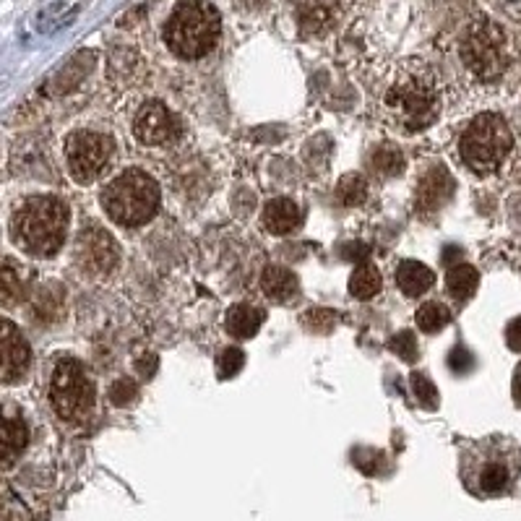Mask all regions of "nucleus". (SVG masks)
<instances>
[{
	"label": "nucleus",
	"mask_w": 521,
	"mask_h": 521,
	"mask_svg": "<svg viewBox=\"0 0 521 521\" xmlns=\"http://www.w3.org/2000/svg\"><path fill=\"white\" fill-rule=\"evenodd\" d=\"M264 324V310L253 308L248 303H240L227 313V334L235 339L256 337L258 329Z\"/></svg>",
	"instance_id": "6ab92c4d"
},
{
	"label": "nucleus",
	"mask_w": 521,
	"mask_h": 521,
	"mask_svg": "<svg viewBox=\"0 0 521 521\" xmlns=\"http://www.w3.org/2000/svg\"><path fill=\"white\" fill-rule=\"evenodd\" d=\"M264 225L274 235H287L300 225V206L290 198H274L264 209Z\"/></svg>",
	"instance_id": "f3484780"
},
{
	"label": "nucleus",
	"mask_w": 521,
	"mask_h": 521,
	"mask_svg": "<svg viewBox=\"0 0 521 521\" xmlns=\"http://www.w3.org/2000/svg\"><path fill=\"white\" fill-rule=\"evenodd\" d=\"M370 167H373V172L383 175V178H394V175L404 170V154L394 149V146H378L373 157H370Z\"/></svg>",
	"instance_id": "393cba45"
},
{
	"label": "nucleus",
	"mask_w": 521,
	"mask_h": 521,
	"mask_svg": "<svg viewBox=\"0 0 521 521\" xmlns=\"http://www.w3.org/2000/svg\"><path fill=\"white\" fill-rule=\"evenodd\" d=\"M451 193H454V180H451L449 170L436 167L417 185V206H420V212H438L449 201Z\"/></svg>",
	"instance_id": "2eb2a0df"
},
{
	"label": "nucleus",
	"mask_w": 521,
	"mask_h": 521,
	"mask_svg": "<svg viewBox=\"0 0 521 521\" xmlns=\"http://www.w3.org/2000/svg\"><path fill=\"white\" fill-rule=\"evenodd\" d=\"M477 284H480V274H477L475 266L469 264H456L446 277V287L456 300H469L475 295Z\"/></svg>",
	"instance_id": "412c9836"
},
{
	"label": "nucleus",
	"mask_w": 521,
	"mask_h": 521,
	"mask_svg": "<svg viewBox=\"0 0 521 521\" xmlns=\"http://www.w3.org/2000/svg\"><path fill=\"white\" fill-rule=\"evenodd\" d=\"M350 292L357 300H370L381 292V274L373 264H360L350 277Z\"/></svg>",
	"instance_id": "4be33fe9"
},
{
	"label": "nucleus",
	"mask_w": 521,
	"mask_h": 521,
	"mask_svg": "<svg viewBox=\"0 0 521 521\" xmlns=\"http://www.w3.org/2000/svg\"><path fill=\"white\" fill-rule=\"evenodd\" d=\"M27 295L24 269L14 261H0V308H14Z\"/></svg>",
	"instance_id": "a211bd4d"
},
{
	"label": "nucleus",
	"mask_w": 521,
	"mask_h": 521,
	"mask_svg": "<svg viewBox=\"0 0 521 521\" xmlns=\"http://www.w3.org/2000/svg\"><path fill=\"white\" fill-rule=\"evenodd\" d=\"M115 157V141L107 133L73 131L66 141V162L71 178L89 185L110 167Z\"/></svg>",
	"instance_id": "6e6552de"
},
{
	"label": "nucleus",
	"mask_w": 521,
	"mask_h": 521,
	"mask_svg": "<svg viewBox=\"0 0 521 521\" xmlns=\"http://www.w3.org/2000/svg\"><path fill=\"white\" fill-rule=\"evenodd\" d=\"M469 360H472V357H469V352H464V350H456L454 355H451V368L456 370V373H462V370H467L469 365Z\"/></svg>",
	"instance_id": "7c9ffc66"
},
{
	"label": "nucleus",
	"mask_w": 521,
	"mask_h": 521,
	"mask_svg": "<svg viewBox=\"0 0 521 521\" xmlns=\"http://www.w3.org/2000/svg\"><path fill=\"white\" fill-rule=\"evenodd\" d=\"M133 133L146 146L170 144L178 136V120L162 102H146L133 118Z\"/></svg>",
	"instance_id": "f8f14e48"
},
{
	"label": "nucleus",
	"mask_w": 521,
	"mask_h": 521,
	"mask_svg": "<svg viewBox=\"0 0 521 521\" xmlns=\"http://www.w3.org/2000/svg\"><path fill=\"white\" fill-rule=\"evenodd\" d=\"M415 318L423 334H438V331L449 326L451 310L441 303H425L423 308L417 310Z\"/></svg>",
	"instance_id": "b1692460"
},
{
	"label": "nucleus",
	"mask_w": 521,
	"mask_h": 521,
	"mask_svg": "<svg viewBox=\"0 0 521 521\" xmlns=\"http://www.w3.org/2000/svg\"><path fill=\"white\" fill-rule=\"evenodd\" d=\"M71 222V209L55 196H32L14 212L11 238L29 256L47 258L63 248Z\"/></svg>",
	"instance_id": "f03ea898"
},
{
	"label": "nucleus",
	"mask_w": 521,
	"mask_h": 521,
	"mask_svg": "<svg viewBox=\"0 0 521 521\" xmlns=\"http://www.w3.org/2000/svg\"><path fill=\"white\" fill-rule=\"evenodd\" d=\"M76 258L81 269L94 277H107L118 266L120 248L102 227H84L76 243Z\"/></svg>",
	"instance_id": "9d476101"
},
{
	"label": "nucleus",
	"mask_w": 521,
	"mask_h": 521,
	"mask_svg": "<svg viewBox=\"0 0 521 521\" xmlns=\"http://www.w3.org/2000/svg\"><path fill=\"white\" fill-rule=\"evenodd\" d=\"M165 42L183 60L206 58L222 37V19L209 0H180L165 24Z\"/></svg>",
	"instance_id": "7ed1b4c3"
},
{
	"label": "nucleus",
	"mask_w": 521,
	"mask_h": 521,
	"mask_svg": "<svg viewBox=\"0 0 521 521\" xmlns=\"http://www.w3.org/2000/svg\"><path fill=\"white\" fill-rule=\"evenodd\" d=\"M506 344L514 352H521V316L514 318L506 329Z\"/></svg>",
	"instance_id": "c756f323"
},
{
	"label": "nucleus",
	"mask_w": 521,
	"mask_h": 521,
	"mask_svg": "<svg viewBox=\"0 0 521 521\" xmlns=\"http://www.w3.org/2000/svg\"><path fill=\"white\" fill-rule=\"evenodd\" d=\"M136 396V386H133L128 378H120L118 383H115L113 389H110V399H113L118 407H123V404H128Z\"/></svg>",
	"instance_id": "c85d7f7f"
},
{
	"label": "nucleus",
	"mask_w": 521,
	"mask_h": 521,
	"mask_svg": "<svg viewBox=\"0 0 521 521\" xmlns=\"http://www.w3.org/2000/svg\"><path fill=\"white\" fill-rule=\"evenodd\" d=\"M511 149H514V133L508 128L506 118L498 113L477 115L459 141L462 162L475 175H493L501 170Z\"/></svg>",
	"instance_id": "39448f33"
},
{
	"label": "nucleus",
	"mask_w": 521,
	"mask_h": 521,
	"mask_svg": "<svg viewBox=\"0 0 521 521\" xmlns=\"http://www.w3.org/2000/svg\"><path fill=\"white\" fill-rule=\"evenodd\" d=\"M29 428L21 415L0 417V469L11 467L27 451Z\"/></svg>",
	"instance_id": "4468645a"
},
{
	"label": "nucleus",
	"mask_w": 521,
	"mask_h": 521,
	"mask_svg": "<svg viewBox=\"0 0 521 521\" xmlns=\"http://www.w3.org/2000/svg\"><path fill=\"white\" fill-rule=\"evenodd\" d=\"M342 0H297L295 19L303 37H324L337 27Z\"/></svg>",
	"instance_id": "ddd939ff"
},
{
	"label": "nucleus",
	"mask_w": 521,
	"mask_h": 521,
	"mask_svg": "<svg viewBox=\"0 0 521 521\" xmlns=\"http://www.w3.org/2000/svg\"><path fill=\"white\" fill-rule=\"evenodd\" d=\"M514 402L521 407V368L514 373Z\"/></svg>",
	"instance_id": "2f4dec72"
},
{
	"label": "nucleus",
	"mask_w": 521,
	"mask_h": 521,
	"mask_svg": "<svg viewBox=\"0 0 521 521\" xmlns=\"http://www.w3.org/2000/svg\"><path fill=\"white\" fill-rule=\"evenodd\" d=\"M102 209L120 227H141L159 212V185L144 170H126L102 188Z\"/></svg>",
	"instance_id": "20e7f679"
},
{
	"label": "nucleus",
	"mask_w": 521,
	"mask_h": 521,
	"mask_svg": "<svg viewBox=\"0 0 521 521\" xmlns=\"http://www.w3.org/2000/svg\"><path fill=\"white\" fill-rule=\"evenodd\" d=\"M243 363H245L243 350H238V347H230V350H225L222 352V357H219V378H222V381L232 378L235 373H240Z\"/></svg>",
	"instance_id": "a878e982"
},
{
	"label": "nucleus",
	"mask_w": 521,
	"mask_h": 521,
	"mask_svg": "<svg viewBox=\"0 0 521 521\" xmlns=\"http://www.w3.org/2000/svg\"><path fill=\"white\" fill-rule=\"evenodd\" d=\"M462 477L467 485L480 495H503L514 482V467L508 456L485 451V454H469L462 462Z\"/></svg>",
	"instance_id": "1a4fd4ad"
},
{
	"label": "nucleus",
	"mask_w": 521,
	"mask_h": 521,
	"mask_svg": "<svg viewBox=\"0 0 521 521\" xmlns=\"http://www.w3.org/2000/svg\"><path fill=\"white\" fill-rule=\"evenodd\" d=\"M462 60L482 81L501 79L508 68V40L490 19H477L462 37Z\"/></svg>",
	"instance_id": "0eeeda50"
},
{
	"label": "nucleus",
	"mask_w": 521,
	"mask_h": 521,
	"mask_svg": "<svg viewBox=\"0 0 521 521\" xmlns=\"http://www.w3.org/2000/svg\"><path fill=\"white\" fill-rule=\"evenodd\" d=\"M412 389H415V396L420 399V404H425V407H430V409H436L438 391H436V386L430 383L428 376H423V373H415V376H412Z\"/></svg>",
	"instance_id": "bb28decb"
},
{
	"label": "nucleus",
	"mask_w": 521,
	"mask_h": 521,
	"mask_svg": "<svg viewBox=\"0 0 521 521\" xmlns=\"http://www.w3.org/2000/svg\"><path fill=\"white\" fill-rule=\"evenodd\" d=\"M261 287H264L266 295L284 303V300L295 297L297 277L290 269H284V266H266L264 274H261Z\"/></svg>",
	"instance_id": "aec40b11"
},
{
	"label": "nucleus",
	"mask_w": 521,
	"mask_h": 521,
	"mask_svg": "<svg viewBox=\"0 0 521 521\" xmlns=\"http://www.w3.org/2000/svg\"><path fill=\"white\" fill-rule=\"evenodd\" d=\"M383 120L402 133H420L441 115V89L436 73L420 60H404L383 81L378 94Z\"/></svg>",
	"instance_id": "f257e3e1"
},
{
	"label": "nucleus",
	"mask_w": 521,
	"mask_h": 521,
	"mask_svg": "<svg viewBox=\"0 0 521 521\" xmlns=\"http://www.w3.org/2000/svg\"><path fill=\"white\" fill-rule=\"evenodd\" d=\"M368 198V180L360 172H350L337 183V201L342 206H360Z\"/></svg>",
	"instance_id": "5701e85b"
},
{
	"label": "nucleus",
	"mask_w": 521,
	"mask_h": 521,
	"mask_svg": "<svg viewBox=\"0 0 521 521\" xmlns=\"http://www.w3.org/2000/svg\"><path fill=\"white\" fill-rule=\"evenodd\" d=\"M32 350L19 326L0 318V383H19L29 373Z\"/></svg>",
	"instance_id": "9b49d317"
},
{
	"label": "nucleus",
	"mask_w": 521,
	"mask_h": 521,
	"mask_svg": "<svg viewBox=\"0 0 521 521\" xmlns=\"http://www.w3.org/2000/svg\"><path fill=\"white\" fill-rule=\"evenodd\" d=\"M391 350L402 357V360H407V363H415V360H417V339L412 337L409 331H402V334H396V337L391 339Z\"/></svg>",
	"instance_id": "cd10ccee"
},
{
	"label": "nucleus",
	"mask_w": 521,
	"mask_h": 521,
	"mask_svg": "<svg viewBox=\"0 0 521 521\" xmlns=\"http://www.w3.org/2000/svg\"><path fill=\"white\" fill-rule=\"evenodd\" d=\"M433 282H436L433 271L420 261H402L396 266V287L407 297L425 295L433 287Z\"/></svg>",
	"instance_id": "dca6fc26"
},
{
	"label": "nucleus",
	"mask_w": 521,
	"mask_h": 521,
	"mask_svg": "<svg viewBox=\"0 0 521 521\" xmlns=\"http://www.w3.org/2000/svg\"><path fill=\"white\" fill-rule=\"evenodd\" d=\"M50 402L63 423H86L94 412L97 391L76 357H60L50 378Z\"/></svg>",
	"instance_id": "423d86ee"
}]
</instances>
